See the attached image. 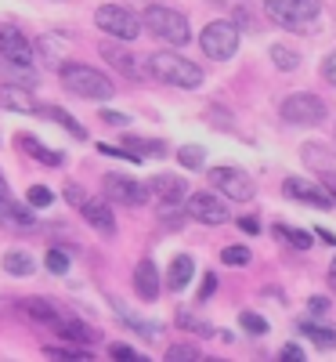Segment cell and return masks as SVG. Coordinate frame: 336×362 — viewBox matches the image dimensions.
I'll return each instance as SVG.
<instances>
[{"label": "cell", "mask_w": 336, "mask_h": 362, "mask_svg": "<svg viewBox=\"0 0 336 362\" xmlns=\"http://www.w3.org/2000/svg\"><path fill=\"white\" fill-rule=\"evenodd\" d=\"M62 87L69 95H80V98H95V102H109L116 95V87L105 73H98L95 66H83V62H66L62 69Z\"/></svg>", "instance_id": "cell-1"}, {"label": "cell", "mask_w": 336, "mask_h": 362, "mask_svg": "<svg viewBox=\"0 0 336 362\" xmlns=\"http://www.w3.org/2000/svg\"><path fill=\"white\" fill-rule=\"evenodd\" d=\"M148 73L163 80V83H174V87H199L203 83V69L196 62H188L185 54H177V51H156L148 58Z\"/></svg>", "instance_id": "cell-2"}, {"label": "cell", "mask_w": 336, "mask_h": 362, "mask_svg": "<svg viewBox=\"0 0 336 362\" xmlns=\"http://www.w3.org/2000/svg\"><path fill=\"white\" fill-rule=\"evenodd\" d=\"M145 25H148V33H156L160 40H167L174 47H185L188 37H192L188 18L181 11H174V8H163V4H148L145 8Z\"/></svg>", "instance_id": "cell-3"}, {"label": "cell", "mask_w": 336, "mask_h": 362, "mask_svg": "<svg viewBox=\"0 0 336 362\" xmlns=\"http://www.w3.org/2000/svg\"><path fill=\"white\" fill-rule=\"evenodd\" d=\"M325 116H329V105L318 95H308V90H296V95L282 102V119L296 127H318Z\"/></svg>", "instance_id": "cell-4"}, {"label": "cell", "mask_w": 336, "mask_h": 362, "mask_svg": "<svg viewBox=\"0 0 336 362\" xmlns=\"http://www.w3.org/2000/svg\"><path fill=\"white\" fill-rule=\"evenodd\" d=\"M95 22H98V29H105V33L116 37V40H134L141 33V18L124 4H102L95 11Z\"/></svg>", "instance_id": "cell-5"}, {"label": "cell", "mask_w": 336, "mask_h": 362, "mask_svg": "<svg viewBox=\"0 0 336 362\" xmlns=\"http://www.w3.org/2000/svg\"><path fill=\"white\" fill-rule=\"evenodd\" d=\"M264 8L279 25L296 29V25H308L311 18H318L322 0H264Z\"/></svg>", "instance_id": "cell-6"}, {"label": "cell", "mask_w": 336, "mask_h": 362, "mask_svg": "<svg viewBox=\"0 0 336 362\" xmlns=\"http://www.w3.org/2000/svg\"><path fill=\"white\" fill-rule=\"evenodd\" d=\"M199 44H203V51L213 58V62H224V58H232L239 51V29L232 22H210L203 29Z\"/></svg>", "instance_id": "cell-7"}, {"label": "cell", "mask_w": 336, "mask_h": 362, "mask_svg": "<svg viewBox=\"0 0 336 362\" xmlns=\"http://www.w3.org/2000/svg\"><path fill=\"white\" fill-rule=\"evenodd\" d=\"M210 185L217 192H224V196H232V199H239V203L253 199V177L246 170H239V167H213Z\"/></svg>", "instance_id": "cell-8"}, {"label": "cell", "mask_w": 336, "mask_h": 362, "mask_svg": "<svg viewBox=\"0 0 336 362\" xmlns=\"http://www.w3.org/2000/svg\"><path fill=\"white\" fill-rule=\"evenodd\" d=\"M33 54H37V47L29 44V37L18 25H11V22L0 25V58H4L8 66H29Z\"/></svg>", "instance_id": "cell-9"}, {"label": "cell", "mask_w": 336, "mask_h": 362, "mask_svg": "<svg viewBox=\"0 0 336 362\" xmlns=\"http://www.w3.org/2000/svg\"><path fill=\"white\" fill-rule=\"evenodd\" d=\"M102 189H105L109 199L124 203V206H141L148 199V185H141V181H134V177H124V174H105Z\"/></svg>", "instance_id": "cell-10"}, {"label": "cell", "mask_w": 336, "mask_h": 362, "mask_svg": "<svg viewBox=\"0 0 336 362\" xmlns=\"http://www.w3.org/2000/svg\"><path fill=\"white\" fill-rule=\"evenodd\" d=\"M188 214L196 221H203V225H224L228 221V206L213 192H196V196H188Z\"/></svg>", "instance_id": "cell-11"}, {"label": "cell", "mask_w": 336, "mask_h": 362, "mask_svg": "<svg viewBox=\"0 0 336 362\" xmlns=\"http://www.w3.org/2000/svg\"><path fill=\"white\" fill-rule=\"evenodd\" d=\"M282 192H286L289 199H296V203L315 206V210H329V206H332V196H329V192H322L318 185H311V181H304V177H286Z\"/></svg>", "instance_id": "cell-12"}, {"label": "cell", "mask_w": 336, "mask_h": 362, "mask_svg": "<svg viewBox=\"0 0 336 362\" xmlns=\"http://www.w3.org/2000/svg\"><path fill=\"white\" fill-rule=\"evenodd\" d=\"M148 192L156 196L160 203H167V206H174V203H181L185 199V192H188V185L181 181L177 174H156L148 181Z\"/></svg>", "instance_id": "cell-13"}, {"label": "cell", "mask_w": 336, "mask_h": 362, "mask_svg": "<svg viewBox=\"0 0 336 362\" xmlns=\"http://www.w3.org/2000/svg\"><path fill=\"white\" fill-rule=\"evenodd\" d=\"M134 290H138L141 300H156L160 297V268L152 264V257L138 261V268H134Z\"/></svg>", "instance_id": "cell-14"}, {"label": "cell", "mask_w": 336, "mask_h": 362, "mask_svg": "<svg viewBox=\"0 0 336 362\" xmlns=\"http://www.w3.org/2000/svg\"><path fill=\"white\" fill-rule=\"evenodd\" d=\"M80 214L95 225L102 235H112V232H116V218H112V210H109L105 199H90V196H87V199L80 203Z\"/></svg>", "instance_id": "cell-15"}, {"label": "cell", "mask_w": 336, "mask_h": 362, "mask_svg": "<svg viewBox=\"0 0 336 362\" xmlns=\"http://www.w3.org/2000/svg\"><path fill=\"white\" fill-rule=\"evenodd\" d=\"M58 337H66V341H76V344H95L98 341V334L90 329L87 322H80V319H73V315H58V322L51 326Z\"/></svg>", "instance_id": "cell-16"}, {"label": "cell", "mask_w": 336, "mask_h": 362, "mask_svg": "<svg viewBox=\"0 0 336 362\" xmlns=\"http://www.w3.org/2000/svg\"><path fill=\"white\" fill-rule=\"evenodd\" d=\"M0 105L4 109H15V112H37L40 105L33 102L29 90H22V83H4L0 87Z\"/></svg>", "instance_id": "cell-17"}, {"label": "cell", "mask_w": 336, "mask_h": 362, "mask_svg": "<svg viewBox=\"0 0 336 362\" xmlns=\"http://www.w3.org/2000/svg\"><path fill=\"white\" fill-rule=\"evenodd\" d=\"M18 148H22V153H29V156H37L44 167H62L66 163V156L58 153V148H44L33 134H18Z\"/></svg>", "instance_id": "cell-18"}, {"label": "cell", "mask_w": 336, "mask_h": 362, "mask_svg": "<svg viewBox=\"0 0 336 362\" xmlns=\"http://www.w3.org/2000/svg\"><path fill=\"white\" fill-rule=\"evenodd\" d=\"M192 272H196V261H192L188 254L174 257V261H170V272H167V286L181 293V290H185V286L192 283Z\"/></svg>", "instance_id": "cell-19"}, {"label": "cell", "mask_w": 336, "mask_h": 362, "mask_svg": "<svg viewBox=\"0 0 336 362\" xmlns=\"http://www.w3.org/2000/svg\"><path fill=\"white\" fill-rule=\"evenodd\" d=\"M102 58L109 66H116L124 76H131V80H138V66H134V58H131V51L127 47H116V44H102Z\"/></svg>", "instance_id": "cell-20"}, {"label": "cell", "mask_w": 336, "mask_h": 362, "mask_svg": "<svg viewBox=\"0 0 336 362\" xmlns=\"http://www.w3.org/2000/svg\"><path fill=\"white\" fill-rule=\"evenodd\" d=\"M0 225H8V228H37V218L29 214V210H22V206H11L8 196H0Z\"/></svg>", "instance_id": "cell-21"}, {"label": "cell", "mask_w": 336, "mask_h": 362, "mask_svg": "<svg viewBox=\"0 0 336 362\" xmlns=\"http://www.w3.org/2000/svg\"><path fill=\"white\" fill-rule=\"evenodd\" d=\"M22 308H25V315L29 319H37V322H47V326H54L58 322V305H51V300H44V297H25L22 300Z\"/></svg>", "instance_id": "cell-22"}, {"label": "cell", "mask_w": 336, "mask_h": 362, "mask_svg": "<svg viewBox=\"0 0 336 362\" xmlns=\"http://www.w3.org/2000/svg\"><path fill=\"white\" fill-rule=\"evenodd\" d=\"M33 47H37V54L44 58L47 66H58V69L66 66V62H62V54H66V40H62V37H51V33H47V37H40Z\"/></svg>", "instance_id": "cell-23"}, {"label": "cell", "mask_w": 336, "mask_h": 362, "mask_svg": "<svg viewBox=\"0 0 336 362\" xmlns=\"http://www.w3.org/2000/svg\"><path fill=\"white\" fill-rule=\"evenodd\" d=\"M300 334L311 337L318 348H336V329L332 326H315V322H300Z\"/></svg>", "instance_id": "cell-24"}, {"label": "cell", "mask_w": 336, "mask_h": 362, "mask_svg": "<svg viewBox=\"0 0 336 362\" xmlns=\"http://www.w3.org/2000/svg\"><path fill=\"white\" fill-rule=\"evenodd\" d=\"M112 308L119 312V319H124V322H127L131 329H138V334H145L148 341H156V337H160V326H156V322H141V319H134V315H131V312H127L124 305H119V300H112Z\"/></svg>", "instance_id": "cell-25"}, {"label": "cell", "mask_w": 336, "mask_h": 362, "mask_svg": "<svg viewBox=\"0 0 336 362\" xmlns=\"http://www.w3.org/2000/svg\"><path fill=\"white\" fill-rule=\"evenodd\" d=\"M275 235L282 239V243H289L293 250H311V235L300 232V228H289V225H275Z\"/></svg>", "instance_id": "cell-26"}, {"label": "cell", "mask_w": 336, "mask_h": 362, "mask_svg": "<svg viewBox=\"0 0 336 362\" xmlns=\"http://www.w3.org/2000/svg\"><path fill=\"white\" fill-rule=\"evenodd\" d=\"M4 272H11V276H33V257L25 250H11V254H4Z\"/></svg>", "instance_id": "cell-27"}, {"label": "cell", "mask_w": 336, "mask_h": 362, "mask_svg": "<svg viewBox=\"0 0 336 362\" xmlns=\"http://www.w3.org/2000/svg\"><path fill=\"white\" fill-rule=\"evenodd\" d=\"M37 112H40V116H47V119H54V124H62V127H66V131H69L73 138H80V141L87 138L83 124H76V119H73L69 112H62V109H37Z\"/></svg>", "instance_id": "cell-28"}, {"label": "cell", "mask_w": 336, "mask_h": 362, "mask_svg": "<svg viewBox=\"0 0 336 362\" xmlns=\"http://www.w3.org/2000/svg\"><path fill=\"white\" fill-rule=\"evenodd\" d=\"M124 141H127V148H131L138 160H141V156H163V153H167L163 141H145V138H134V134H127Z\"/></svg>", "instance_id": "cell-29"}, {"label": "cell", "mask_w": 336, "mask_h": 362, "mask_svg": "<svg viewBox=\"0 0 336 362\" xmlns=\"http://www.w3.org/2000/svg\"><path fill=\"white\" fill-rule=\"evenodd\" d=\"M271 62L279 66L282 73H289V69L300 66V54H296L293 47H286V44H271Z\"/></svg>", "instance_id": "cell-30"}, {"label": "cell", "mask_w": 336, "mask_h": 362, "mask_svg": "<svg viewBox=\"0 0 336 362\" xmlns=\"http://www.w3.org/2000/svg\"><path fill=\"white\" fill-rule=\"evenodd\" d=\"M177 160L185 163L188 170H199V167L206 163V153H203L199 145H181V148H177Z\"/></svg>", "instance_id": "cell-31"}, {"label": "cell", "mask_w": 336, "mask_h": 362, "mask_svg": "<svg viewBox=\"0 0 336 362\" xmlns=\"http://www.w3.org/2000/svg\"><path fill=\"white\" fill-rule=\"evenodd\" d=\"M167 358L170 362H199L203 351L196 344H174V348H167Z\"/></svg>", "instance_id": "cell-32"}, {"label": "cell", "mask_w": 336, "mask_h": 362, "mask_svg": "<svg viewBox=\"0 0 336 362\" xmlns=\"http://www.w3.org/2000/svg\"><path fill=\"white\" fill-rule=\"evenodd\" d=\"M47 268L54 272V276H66V272H69V254L62 247H51L47 250Z\"/></svg>", "instance_id": "cell-33"}, {"label": "cell", "mask_w": 336, "mask_h": 362, "mask_svg": "<svg viewBox=\"0 0 336 362\" xmlns=\"http://www.w3.org/2000/svg\"><path fill=\"white\" fill-rule=\"evenodd\" d=\"M221 261L232 264V268H242V264H250V250L246 247H224L221 250Z\"/></svg>", "instance_id": "cell-34"}, {"label": "cell", "mask_w": 336, "mask_h": 362, "mask_svg": "<svg viewBox=\"0 0 336 362\" xmlns=\"http://www.w3.org/2000/svg\"><path fill=\"white\" fill-rule=\"evenodd\" d=\"M177 326L181 329H192V334H203V337H210L213 334V329L206 326V322H199L196 315H188V312H177Z\"/></svg>", "instance_id": "cell-35"}, {"label": "cell", "mask_w": 336, "mask_h": 362, "mask_svg": "<svg viewBox=\"0 0 336 362\" xmlns=\"http://www.w3.org/2000/svg\"><path fill=\"white\" fill-rule=\"evenodd\" d=\"M25 199H29V206H51V203H54V192H51L47 185H33Z\"/></svg>", "instance_id": "cell-36"}, {"label": "cell", "mask_w": 336, "mask_h": 362, "mask_svg": "<svg viewBox=\"0 0 336 362\" xmlns=\"http://www.w3.org/2000/svg\"><path fill=\"white\" fill-rule=\"evenodd\" d=\"M44 355H51V358H90V351L87 348H44Z\"/></svg>", "instance_id": "cell-37"}, {"label": "cell", "mask_w": 336, "mask_h": 362, "mask_svg": "<svg viewBox=\"0 0 336 362\" xmlns=\"http://www.w3.org/2000/svg\"><path fill=\"white\" fill-rule=\"evenodd\" d=\"M239 322L246 326L250 334H268V322H264L260 315H253V312H242V315H239Z\"/></svg>", "instance_id": "cell-38"}, {"label": "cell", "mask_w": 336, "mask_h": 362, "mask_svg": "<svg viewBox=\"0 0 336 362\" xmlns=\"http://www.w3.org/2000/svg\"><path fill=\"white\" fill-rule=\"evenodd\" d=\"M109 355H112V358H131V362H145V355H141V351H134V348H127V344H112V348H109Z\"/></svg>", "instance_id": "cell-39"}, {"label": "cell", "mask_w": 336, "mask_h": 362, "mask_svg": "<svg viewBox=\"0 0 336 362\" xmlns=\"http://www.w3.org/2000/svg\"><path fill=\"white\" fill-rule=\"evenodd\" d=\"M213 290H217V276H213V272H206V276H203V286H199V305H203V300H210Z\"/></svg>", "instance_id": "cell-40"}, {"label": "cell", "mask_w": 336, "mask_h": 362, "mask_svg": "<svg viewBox=\"0 0 336 362\" xmlns=\"http://www.w3.org/2000/svg\"><path fill=\"white\" fill-rule=\"evenodd\" d=\"M279 358H286V362H304V348H300V344H286V348L279 351Z\"/></svg>", "instance_id": "cell-41"}, {"label": "cell", "mask_w": 336, "mask_h": 362, "mask_svg": "<svg viewBox=\"0 0 336 362\" xmlns=\"http://www.w3.org/2000/svg\"><path fill=\"white\" fill-rule=\"evenodd\" d=\"M322 76H325V80L336 87V51H332V54L325 58V62H322Z\"/></svg>", "instance_id": "cell-42"}, {"label": "cell", "mask_w": 336, "mask_h": 362, "mask_svg": "<svg viewBox=\"0 0 336 362\" xmlns=\"http://www.w3.org/2000/svg\"><path fill=\"white\" fill-rule=\"evenodd\" d=\"M102 119H105V124H116V127H127V116H124V112H109V109H102Z\"/></svg>", "instance_id": "cell-43"}, {"label": "cell", "mask_w": 336, "mask_h": 362, "mask_svg": "<svg viewBox=\"0 0 336 362\" xmlns=\"http://www.w3.org/2000/svg\"><path fill=\"white\" fill-rule=\"evenodd\" d=\"M66 199H69L73 206H80L87 196H83V189H80V185H66Z\"/></svg>", "instance_id": "cell-44"}, {"label": "cell", "mask_w": 336, "mask_h": 362, "mask_svg": "<svg viewBox=\"0 0 336 362\" xmlns=\"http://www.w3.org/2000/svg\"><path fill=\"white\" fill-rule=\"evenodd\" d=\"M308 308H311L315 315H325V312H329V300H325V297H311V300H308Z\"/></svg>", "instance_id": "cell-45"}, {"label": "cell", "mask_w": 336, "mask_h": 362, "mask_svg": "<svg viewBox=\"0 0 336 362\" xmlns=\"http://www.w3.org/2000/svg\"><path fill=\"white\" fill-rule=\"evenodd\" d=\"M239 228H242V232H250V235H257V232H260L257 218H239Z\"/></svg>", "instance_id": "cell-46"}, {"label": "cell", "mask_w": 336, "mask_h": 362, "mask_svg": "<svg viewBox=\"0 0 336 362\" xmlns=\"http://www.w3.org/2000/svg\"><path fill=\"white\" fill-rule=\"evenodd\" d=\"M322 185H325V189H332V196H336V170H329V167L322 170Z\"/></svg>", "instance_id": "cell-47"}, {"label": "cell", "mask_w": 336, "mask_h": 362, "mask_svg": "<svg viewBox=\"0 0 336 362\" xmlns=\"http://www.w3.org/2000/svg\"><path fill=\"white\" fill-rule=\"evenodd\" d=\"M329 286H332V293H336V257H332V264H329Z\"/></svg>", "instance_id": "cell-48"}, {"label": "cell", "mask_w": 336, "mask_h": 362, "mask_svg": "<svg viewBox=\"0 0 336 362\" xmlns=\"http://www.w3.org/2000/svg\"><path fill=\"white\" fill-rule=\"evenodd\" d=\"M318 235L325 239V243H332V247H336V235H332V232H325V228H318Z\"/></svg>", "instance_id": "cell-49"}, {"label": "cell", "mask_w": 336, "mask_h": 362, "mask_svg": "<svg viewBox=\"0 0 336 362\" xmlns=\"http://www.w3.org/2000/svg\"><path fill=\"white\" fill-rule=\"evenodd\" d=\"M11 189H8V181H4V174H0V196H8Z\"/></svg>", "instance_id": "cell-50"}]
</instances>
